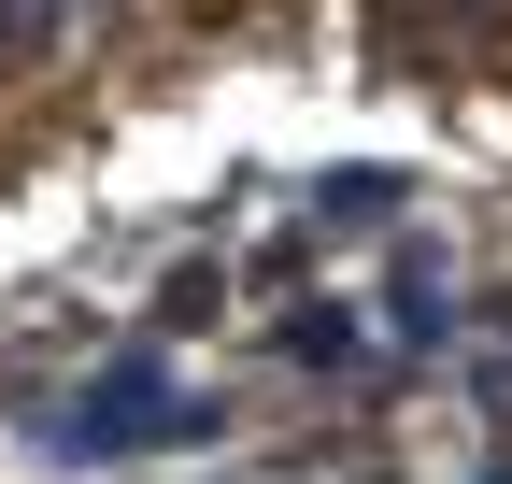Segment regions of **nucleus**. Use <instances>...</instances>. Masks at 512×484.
<instances>
[{"mask_svg":"<svg viewBox=\"0 0 512 484\" xmlns=\"http://www.w3.org/2000/svg\"><path fill=\"white\" fill-rule=\"evenodd\" d=\"M228 428V413L200 399V385H171L157 371V356H114V371H86L72 399H43V456L57 470H86V456H171V442H214Z\"/></svg>","mask_w":512,"mask_h":484,"instance_id":"f257e3e1","label":"nucleus"},{"mask_svg":"<svg viewBox=\"0 0 512 484\" xmlns=\"http://www.w3.org/2000/svg\"><path fill=\"white\" fill-rule=\"evenodd\" d=\"M86 15H114V0H0V72H43Z\"/></svg>","mask_w":512,"mask_h":484,"instance_id":"f03ea898","label":"nucleus"}]
</instances>
